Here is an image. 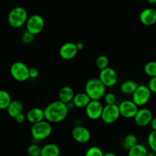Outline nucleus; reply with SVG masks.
Instances as JSON below:
<instances>
[{
    "mask_svg": "<svg viewBox=\"0 0 156 156\" xmlns=\"http://www.w3.org/2000/svg\"><path fill=\"white\" fill-rule=\"evenodd\" d=\"M104 106L105 105L101 101L91 100L85 108L86 117L91 120H98L101 119Z\"/></svg>",
    "mask_w": 156,
    "mask_h": 156,
    "instance_id": "10",
    "label": "nucleus"
},
{
    "mask_svg": "<svg viewBox=\"0 0 156 156\" xmlns=\"http://www.w3.org/2000/svg\"><path fill=\"white\" fill-rule=\"evenodd\" d=\"M120 117V109L117 104L114 105H105L104 106L101 120L108 125L113 124L119 120Z\"/></svg>",
    "mask_w": 156,
    "mask_h": 156,
    "instance_id": "7",
    "label": "nucleus"
},
{
    "mask_svg": "<svg viewBox=\"0 0 156 156\" xmlns=\"http://www.w3.org/2000/svg\"><path fill=\"white\" fill-rule=\"evenodd\" d=\"M120 117L125 119H133L139 110V107L131 100H123L118 105Z\"/></svg>",
    "mask_w": 156,
    "mask_h": 156,
    "instance_id": "12",
    "label": "nucleus"
},
{
    "mask_svg": "<svg viewBox=\"0 0 156 156\" xmlns=\"http://www.w3.org/2000/svg\"><path fill=\"white\" fill-rule=\"evenodd\" d=\"M155 57H156V49H155Z\"/></svg>",
    "mask_w": 156,
    "mask_h": 156,
    "instance_id": "41",
    "label": "nucleus"
},
{
    "mask_svg": "<svg viewBox=\"0 0 156 156\" xmlns=\"http://www.w3.org/2000/svg\"><path fill=\"white\" fill-rule=\"evenodd\" d=\"M79 53L76 44L74 42H66L62 44L59 50L60 57L64 60H71L76 56Z\"/></svg>",
    "mask_w": 156,
    "mask_h": 156,
    "instance_id": "14",
    "label": "nucleus"
},
{
    "mask_svg": "<svg viewBox=\"0 0 156 156\" xmlns=\"http://www.w3.org/2000/svg\"><path fill=\"white\" fill-rule=\"evenodd\" d=\"M136 144H138V139L134 134L131 133L125 136L123 142H122V146H123V149L127 151Z\"/></svg>",
    "mask_w": 156,
    "mask_h": 156,
    "instance_id": "23",
    "label": "nucleus"
},
{
    "mask_svg": "<svg viewBox=\"0 0 156 156\" xmlns=\"http://www.w3.org/2000/svg\"><path fill=\"white\" fill-rule=\"evenodd\" d=\"M6 111L9 117L12 118H15L18 114L23 113L24 105L22 104V102L18 100H12L6 109Z\"/></svg>",
    "mask_w": 156,
    "mask_h": 156,
    "instance_id": "17",
    "label": "nucleus"
},
{
    "mask_svg": "<svg viewBox=\"0 0 156 156\" xmlns=\"http://www.w3.org/2000/svg\"><path fill=\"white\" fill-rule=\"evenodd\" d=\"M52 131H53L52 123L46 120L32 124L30 129L31 137L35 141H42L46 140L50 137Z\"/></svg>",
    "mask_w": 156,
    "mask_h": 156,
    "instance_id": "4",
    "label": "nucleus"
},
{
    "mask_svg": "<svg viewBox=\"0 0 156 156\" xmlns=\"http://www.w3.org/2000/svg\"><path fill=\"white\" fill-rule=\"evenodd\" d=\"M148 153L147 148L144 145L138 143L128 150L127 156H148Z\"/></svg>",
    "mask_w": 156,
    "mask_h": 156,
    "instance_id": "22",
    "label": "nucleus"
},
{
    "mask_svg": "<svg viewBox=\"0 0 156 156\" xmlns=\"http://www.w3.org/2000/svg\"><path fill=\"white\" fill-rule=\"evenodd\" d=\"M35 35L30 33L27 30H25L21 35V41L25 44H30L34 41Z\"/></svg>",
    "mask_w": 156,
    "mask_h": 156,
    "instance_id": "31",
    "label": "nucleus"
},
{
    "mask_svg": "<svg viewBox=\"0 0 156 156\" xmlns=\"http://www.w3.org/2000/svg\"><path fill=\"white\" fill-rule=\"evenodd\" d=\"M104 152L101 148L98 146H91L86 150L85 156H103Z\"/></svg>",
    "mask_w": 156,
    "mask_h": 156,
    "instance_id": "29",
    "label": "nucleus"
},
{
    "mask_svg": "<svg viewBox=\"0 0 156 156\" xmlns=\"http://www.w3.org/2000/svg\"><path fill=\"white\" fill-rule=\"evenodd\" d=\"M41 148L39 145L33 144L30 145L27 149V153L29 156H41Z\"/></svg>",
    "mask_w": 156,
    "mask_h": 156,
    "instance_id": "28",
    "label": "nucleus"
},
{
    "mask_svg": "<svg viewBox=\"0 0 156 156\" xmlns=\"http://www.w3.org/2000/svg\"><path fill=\"white\" fill-rule=\"evenodd\" d=\"M98 78L107 88L115 86L118 82L117 73L114 69L110 66L100 70Z\"/></svg>",
    "mask_w": 156,
    "mask_h": 156,
    "instance_id": "9",
    "label": "nucleus"
},
{
    "mask_svg": "<svg viewBox=\"0 0 156 156\" xmlns=\"http://www.w3.org/2000/svg\"><path fill=\"white\" fill-rule=\"evenodd\" d=\"M139 84L133 80H126L122 82L120 85V90L123 94L126 95H132L134 91L136 90Z\"/></svg>",
    "mask_w": 156,
    "mask_h": 156,
    "instance_id": "21",
    "label": "nucleus"
},
{
    "mask_svg": "<svg viewBox=\"0 0 156 156\" xmlns=\"http://www.w3.org/2000/svg\"><path fill=\"white\" fill-rule=\"evenodd\" d=\"M29 76L30 79H35L39 76V70L36 67H30L29 71Z\"/></svg>",
    "mask_w": 156,
    "mask_h": 156,
    "instance_id": "33",
    "label": "nucleus"
},
{
    "mask_svg": "<svg viewBox=\"0 0 156 156\" xmlns=\"http://www.w3.org/2000/svg\"><path fill=\"white\" fill-rule=\"evenodd\" d=\"M30 68L24 62L17 61L10 66V74L12 79L18 82H24L30 79Z\"/></svg>",
    "mask_w": 156,
    "mask_h": 156,
    "instance_id": "5",
    "label": "nucleus"
},
{
    "mask_svg": "<svg viewBox=\"0 0 156 156\" xmlns=\"http://www.w3.org/2000/svg\"><path fill=\"white\" fill-rule=\"evenodd\" d=\"M103 100L105 105H114L117 102V96L113 92H106Z\"/></svg>",
    "mask_w": 156,
    "mask_h": 156,
    "instance_id": "30",
    "label": "nucleus"
},
{
    "mask_svg": "<svg viewBox=\"0 0 156 156\" xmlns=\"http://www.w3.org/2000/svg\"><path fill=\"white\" fill-rule=\"evenodd\" d=\"M140 21L145 26H152L156 24V9L146 8L140 13Z\"/></svg>",
    "mask_w": 156,
    "mask_h": 156,
    "instance_id": "15",
    "label": "nucleus"
},
{
    "mask_svg": "<svg viewBox=\"0 0 156 156\" xmlns=\"http://www.w3.org/2000/svg\"><path fill=\"white\" fill-rule=\"evenodd\" d=\"M44 111L45 120L51 123H62L67 118L69 113L66 104L59 99L48 104Z\"/></svg>",
    "mask_w": 156,
    "mask_h": 156,
    "instance_id": "1",
    "label": "nucleus"
},
{
    "mask_svg": "<svg viewBox=\"0 0 156 156\" xmlns=\"http://www.w3.org/2000/svg\"><path fill=\"white\" fill-rule=\"evenodd\" d=\"M28 18L27 10L21 6H16L11 9L8 15V23L13 28H20L25 25Z\"/></svg>",
    "mask_w": 156,
    "mask_h": 156,
    "instance_id": "3",
    "label": "nucleus"
},
{
    "mask_svg": "<svg viewBox=\"0 0 156 156\" xmlns=\"http://www.w3.org/2000/svg\"><path fill=\"white\" fill-rule=\"evenodd\" d=\"M15 120L16 123H19V124H22L24 122L27 121V118H26V114H24V113H21V114H18L16 117H15Z\"/></svg>",
    "mask_w": 156,
    "mask_h": 156,
    "instance_id": "34",
    "label": "nucleus"
},
{
    "mask_svg": "<svg viewBox=\"0 0 156 156\" xmlns=\"http://www.w3.org/2000/svg\"><path fill=\"white\" fill-rule=\"evenodd\" d=\"M147 85L149 88V89L151 90L152 94H156V76H155V77H152L149 79Z\"/></svg>",
    "mask_w": 156,
    "mask_h": 156,
    "instance_id": "32",
    "label": "nucleus"
},
{
    "mask_svg": "<svg viewBox=\"0 0 156 156\" xmlns=\"http://www.w3.org/2000/svg\"><path fill=\"white\" fill-rule=\"evenodd\" d=\"M148 146L149 149L156 153V130H152L147 138Z\"/></svg>",
    "mask_w": 156,
    "mask_h": 156,
    "instance_id": "27",
    "label": "nucleus"
},
{
    "mask_svg": "<svg viewBox=\"0 0 156 156\" xmlns=\"http://www.w3.org/2000/svg\"><path fill=\"white\" fill-rule=\"evenodd\" d=\"M75 93L74 90L70 86H63L60 88L58 93V99L63 103L67 104L69 102L73 101Z\"/></svg>",
    "mask_w": 156,
    "mask_h": 156,
    "instance_id": "18",
    "label": "nucleus"
},
{
    "mask_svg": "<svg viewBox=\"0 0 156 156\" xmlns=\"http://www.w3.org/2000/svg\"><path fill=\"white\" fill-rule=\"evenodd\" d=\"M103 156H117L116 155L115 153H114V152H106V153H104V155Z\"/></svg>",
    "mask_w": 156,
    "mask_h": 156,
    "instance_id": "38",
    "label": "nucleus"
},
{
    "mask_svg": "<svg viewBox=\"0 0 156 156\" xmlns=\"http://www.w3.org/2000/svg\"><path fill=\"white\" fill-rule=\"evenodd\" d=\"M89 96L84 91V92L76 93L73 98V102L76 108H85V107L91 101Z\"/></svg>",
    "mask_w": 156,
    "mask_h": 156,
    "instance_id": "19",
    "label": "nucleus"
},
{
    "mask_svg": "<svg viewBox=\"0 0 156 156\" xmlns=\"http://www.w3.org/2000/svg\"><path fill=\"white\" fill-rule=\"evenodd\" d=\"M143 71L149 77L156 76V60H151L146 62L143 67Z\"/></svg>",
    "mask_w": 156,
    "mask_h": 156,
    "instance_id": "25",
    "label": "nucleus"
},
{
    "mask_svg": "<svg viewBox=\"0 0 156 156\" xmlns=\"http://www.w3.org/2000/svg\"><path fill=\"white\" fill-rule=\"evenodd\" d=\"M10 94L5 90H0V110H6L12 101Z\"/></svg>",
    "mask_w": 156,
    "mask_h": 156,
    "instance_id": "24",
    "label": "nucleus"
},
{
    "mask_svg": "<svg viewBox=\"0 0 156 156\" xmlns=\"http://www.w3.org/2000/svg\"><path fill=\"white\" fill-rule=\"evenodd\" d=\"M72 136L76 142L80 144L88 143L91 138V133L89 129L82 125H77L72 129Z\"/></svg>",
    "mask_w": 156,
    "mask_h": 156,
    "instance_id": "13",
    "label": "nucleus"
},
{
    "mask_svg": "<svg viewBox=\"0 0 156 156\" xmlns=\"http://www.w3.org/2000/svg\"><path fill=\"white\" fill-rule=\"evenodd\" d=\"M149 126H150L152 130H156V117H154L153 118H152Z\"/></svg>",
    "mask_w": 156,
    "mask_h": 156,
    "instance_id": "35",
    "label": "nucleus"
},
{
    "mask_svg": "<svg viewBox=\"0 0 156 156\" xmlns=\"http://www.w3.org/2000/svg\"><path fill=\"white\" fill-rule=\"evenodd\" d=\"M45 26V21L41 15L34 14L28 17L25 24L26 30L34 35H38L43 31Z\"/></svg>",
    "mask_w": 156,
    "mask_h": 156,
    "instance_id": "8",
    "label": "nucleus"
},
{
    "mask_svg": "<svg viewBox=\"0 0 156 156\" xmlns=\"http://www.w3.org/2000/svg\"><path fill=\"white\" fill-rule=\"evenodd\" d=\"M107 87L99 78H91L85 84V92L91 100L101 101L106 94Z\"/></svg>",
    "mask_w": 156,
    "mask_h": 156,
    "instance_id": "2",
    "label": "nucleus"
},
{
    "mask_svg": "<svg viewBox=\"0 0 156 156\" xmlns=\"http://www.w3.org/2000/svg\"><path fill=\"white\" fill-rule=\"evenodd\" d=\"M152 91L148 85H139L136 90L132 94V101L139 107L142 108L147 105L152 98Z\"/></svg>",
    "mask_w": 156,
    "mask_h": 156,
    "instance_id": "6",
    "label": "nucleus"
},
{
    "mask_svg": "<svg viewBox=\"0 0 156 156\" xmlns=\"http://www.w3.org/2000/svg\"><path fill=\"white\" fill-rule=\"evenodd\" d=\"M153 117V114L150 109L142 107V108H139L136 114L134 117L133 120L137 126L146 127V126L150 125V123Z\"/></svg>",
    "mask_w": 156,
    "mask_h": 156,
    "instance_id": "11",
    "label": "nucleus"
},
{
    "mask_svg": "<svg viewBox=\"0 0 156 156\" xmlns=\"http://www.w3.org/2000/svg\"><path fill=\"white\" fill-rule=\"evenodd\" d=\"M66 106H67V108H68L69 111H72V110H73L75 108H76L73 101L69 102V103H67V104H66Z\"/></svg>",
    "mask_w": 156,
    "mask_h": 156,
    "instance_id": "36",
    "label": "nucleus"
},
{
    "mask_svg": "<svg viewBox=\"0 0 156 156\" xmlns=\"http://www.w3.org/2000/svg\"><path fill=\"white\" fill-rule=\"evenodd\" d=\"M150 5H156V0H147Z\"/></svg>",
    "mask_w": 156,
    "mask_h": 156,
    "instance_id": "39",
    "label": "nucleus"
},
{
    "mask_svg": "<svg viewBox=\"0 0 156 156\" xmlns=\"http://www.w3.org/2000/svg\"><path fill=\"white\" fill-rule=\"evenodd\" d=\"M76 47H77L78 50H79V51H81V50H82L84 49V44L82 42H78V43H76Z\"/></svg>",
    "mask_w": 156,
    "mask_h": 156,
    "instance_id": "37",
    "label": "nucleus"
},
{
    "mask_svg": "<svg viewBox=\"0 0 156 156\" xmlns=\"http://www.w3.org/2000/svg\"><path fill=\"white\" fill-rule=\"evenodd\" d=\"M109 58L106 56V55H100L97 57L95 61V64L97 68L99 70L104 69L107 68V67L109 66Z\"/></svg>",
    "mask_w": 156,
    "mask_h": 156,
    "instance_id": "26",
    "label": "nucleus"
},
{
    "mask_svg": "<svg viewBox=\"0 0 156 156\" xmlns=\"http://www.w3.org/2000/svg\"><path fill=\"white\" fill-rule=\"evenodd\" d=\"M155 152H152H152H149V153H148V156H155Z\"/></svg>",
    "mask_w": 156,
    "mask_h": 156,
    "instance_id": "40",
    "label": "nucleus"
},
{
    "mask_svg": "<svg viewBox=\"0 0 156 156\" xmlns=\"http://www.w3.org/2000/svg\"><path fill=\"white\" fill-rule=\"evenodd\" d=\"M26 118L27 121L31 124H34L45 120L44 109L41 108H30L26 114Z\"/></svg>",
    "mask_w": 156,
    "mask_h": 156,
    "instance_id": "16",
    "label": "nucleus"
},
{
    "mask_svg": "<svg viewBox=\"0 0 156 156\" xmlns=\"http://www.w3.org/2000/svg\"><path fill=\"white\" fill-rule=\"evenodd\" d=\"M60 149L54 143H47L41 148V156H59Z\"/></svg>",
    "mask_w": 156,
    "mask_h": 156,
    "instance_id": "20",
    "label": "nucleus"
}]
</instances>
